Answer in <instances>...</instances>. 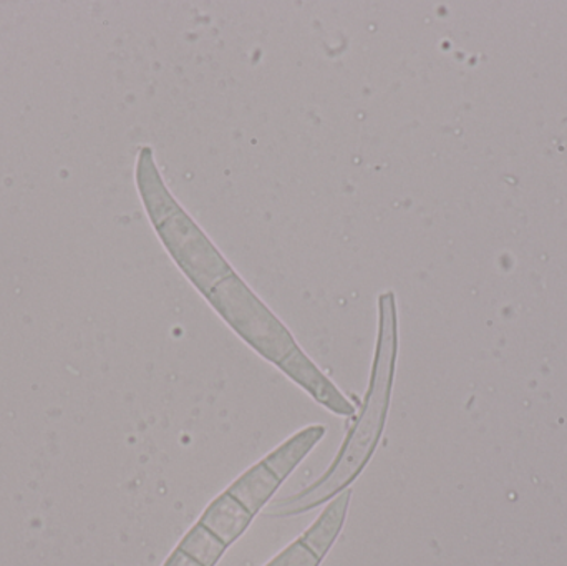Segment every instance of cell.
Instances as JSON below:
<instances>
[{
  "label": "cell",
  "instance_id": "obj_1",
  "mask_svg": "<svg viewBox=\"0 0 567 566\" xmlns=\"http://www.w3.org/2000/svg\"><path fill=\"white\" fill-rule=\"evenodd\" d=\"M379 336H377L375 358L370 372L369 389L363 399L362 412L347 434L342 447L337 452L329 471L312 485L269 502L262 511L265 517L289 518L307 514L320 505L349 491L350 485L365 471L372 461L380 439L385 431L392 401L393 381L396 366V306L393 292H385L379 299Z\"/></svg>",
  "mask_w": 567,
  "mask_h": 566
},
{
  "label": "cell",
  "instance_id": "obj_2",
  "mask_svg": "<svg viewBox=\"0 0 567 566\" xmlns=\"http://www.w3.org/2000/svg\"><path fill=\"white\" fill-rule=\"evenodd\" d=\"M352 491L342 492L327 504L317 521L266 566H319L346 524Z\"/></svg>",
  "mask_w": 567,
  "mask_h": 566
}]
</instances>
